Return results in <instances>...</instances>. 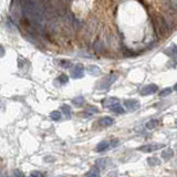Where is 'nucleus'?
Instances as JSON below:
<instances>
[{
	"label": "nucleus",
	"mask_w": 177,
	"mask_h": 177,
	"mask_svg": "<svg viewBox=\"0 0 177 177\" xmlns=\"http://www.w3.org/2000/svg\"><path fill=\"white\" fill-rule=\"evenodd\" d=\"M20 9L22 12V19L26 22V26L29 28L37 29L42 20V10L41 5L38 0H21Z\"/></svg>",
	"instance_id": "obj_1"
},
{
	"label": "nucleus",
	"mask_w": 177,
	"mask_h": 177,
	"mask_svg": "<svg viewBox=\"0 0 177 177\" xmlns=\"http://www.w3.org/2000/svg\"><path fill=\"white\" fill-rule=\"evenodd\" d=\"M154 27H155V31H156L158 37H163L164 35L168 32L169 28H168L167 22L165 21V19L161 16H157L156 18L154 19Z\"/></svg>",
	"instance_id": "obj_2"
},
{
	"label": "nucleus",
	"mask_w": 177,
	"mask_h": 177,
	"mask_svg": "<svg viewBox=\"0 0 177 177\" xmlns=\"http://www.w3.org/2000/svg\"><path fill=\"white\" fill-rule=\"evenodd\" d=\"M116 79H117V74H115V73H111V74L105 77L104 79L100 82V84H99V88H100V90H106V88H109L110 86L116 81Z\"/></svg>",
	"instance_id": "obj_3"
},
{
	"label": "nucleus",
	"mask_w": 177,
	"mask_h": 177,
	"mask_svg": "<svg viewBox=\"0 0 177 177\" xmlns=\"http://www.w3.org/2000/svg\"><path fill=\"white\" fill-rule=\"evenodd\" d=\"M157 90H158V86H157L156 84H148V85H145L144 88H142L140 94L143 96L151 95V94L156 93Z\"/></svg>",
	"instance_id": "obj_4"
},
{
	"label": "nucleus",
	"mask_w": 177,
	"mask_h": 177,
	"mask_svg": "<svg viewBox=\"0 0 177 177\" xmlns=\"http://www.w3.org/2000/svg\"><path fill=\"white\" fill-rule=\"evenodd\" d=\"M124 106L126 107V110H128V111H131V112H134V111L140 109L141 104L137 100H133V99H131V100L124 101Z\"/></svg>",
	"instance_id": "obj_5"
},
{
	"label": "nucleus",
	"mask_w": 177,
	"mask_h": 177,
	"mask_svg": "<svg viewBox=\"0 0 177 177\" xmlns=\"http://www.w3.org/2000/svg\"><path fill=\"white\" fill-rule=\"evenodd\" d=\"M164 145L163 144H147V145H143V146H141L140 151L144 152V153H152V152H155L157 151V149H161L163 148Z\"/></svg>",
	"instance_id": "obj_6"
},
{
	"label": "nucleus",
	"mask_w": 177,
	"mask_h": 177,
	"mask_svg": "<svg viewBox=\"0 0 177 177\" xmlns=\"http://www.w3.org/2000/svg\"><path fill=\"white\" fill-rule=\"evenodd\" d=\"M73 79H81L84 75V67L81 64V63H78L72 70V73H71Z\"/></svg>",
	"instance_id": "obj_7"
},
{
	"label": "nucleus",
	"mask_w": 177,
	"mask_h": 177,
	"mask_svg": "<svg viewBox=\"0 0 177 177\" xmlns=\"http://www.w3.org/2000/svg\"><path fill=\"white\" fill-rule=\"evenodd\" d=\"M165 53L167 54L168 56L173 58V59L177 58V46H175V44H172V46H169V47H168L167 49L165 50Z\"/></svg>",
	"instance_id": "obj_8"
},
{
	"label": "nucleus",
	"mask_w": 177,
	"mask_h": 177,
	"mask_svg": "<svg viewBox=\"0 0 177 177\" xmlns=\"http://www.w3.org/2000/svg\"><path fill=\"white\" fill-rule=\"evenodd\" d=\"M116 103H119V99L116 98H107L102 101V105L104 107H111L112 105L116 104Z\"/></svg>",
	"instance_id": "obj_9"
},
{
	"label": "nucleus",
	"mask_w": 177,
	"mask_h": 177,
	"mask_svg": "<svg viewBox=\"0 0 177 177\" xmlns=\"http://www.w3.org/2000/svg\"><path fill=\"white\" fill-rule=\"evenodd\" d=\"M86 71H88L91 75H95V77H98V75L101 74L100 68L96 67V65H88V68H86Z\"/></svg>",
	"instance_id": "obj_10"
},
{
	"label": "nucleus",
	"mask_w": 177,
	"mask_h": 177,
	"mask_svg": "<svg viewBox=\"0 0 177 177\" xmlns=\"http://www.w3.org/2000/svg\"><path fill=\"white\" fill-rule=\"evenodd\" d=\"M113 123H114V120H113L112 117H110V116H105V117H103V119H101L100 121H99V124L102 125V126H111Z\"/></svg>",
	"instance_id": "obj_11"
},
{
	"label": "nucleus",
	"mask_w": 177,
	"mask_h": 177,
	"mask_svg": "<svg viewBox=\"0 0 177 177\" xmlns=\"http://www.w3.org/2000/svg\"><path fill=\"white\" fill-rule=\"evenodd\" d=\"M109 147H110V143L107 142V141H103V142H101L98 144V146H96V152L101 153V152L106 151Z\"/></svg>",
	"instance_id": "obj_12"
},
{
	"label": "nucleus",
	"mask_w": 177,
	"mask_h": 177,
	"mask_svg": "<svg viewBox=\"0 0 177 177\" xmlns=\"http://www.w3.org/2000/svg\"><path fill=\"white\" fill-rule=\"evenodd\" d=\"M110 109H111V111H112V112L116 113V114H122V113H124V107H122V105H120L119 103L112 105V106L110 107Z\"/></svg>",
	"instance_id": "obj_13"
},
{
	"label": "nucleus",
	"mask_w": 177,
	"mask_h": 177,
	"mask_svg": "<svg viewBox=\"0 0 177 177\" xmlns=\"http://www.w3.org/2000/svg\"><path fill=\"white\" fill-rule=\"evenodd\" d=\"M159 125V121L158 120H151V121H148L146 123V128H148V130H154V128H156L157 126Z\"/></svg>",
	"instance_id": "obj_14"
},
{
	"label": "nucleus",
	"mask_w": 177,
	"mask_h": 177,
	"mask_svg": "<svg viewBox=\"0 0 177 177\" xmlns=\"http://www.w3.org/2000/svg\"><path fill=\"white\" fill-rule=\"evenodd\" d=\"M107 163H109V159L107 158H100L96 161L95 165L98 166L99 168H105L107 165Z\"/></svg>",
	"instance_id": "obj_15"
},
{
	"label": "nucleus",
	"mask_w": 177,
	"mask_h": 177,
	"mask_svg": "<svg viewBox=\"0 0 177 177\" xmlns=\"http://www.w3.org/2000/svg\"><path fill=\"white\" fill-rule=\"evenodd\" d=\"M172 91H173L172 88H163V90H161V92L158 93L159 98H165V96L169 95V94L172 93Z\"/></svg>",
	"instance_id": "obj_16"
},
{
	"label": "nucleus",
	"mask_w": 177,
	"mask_h": 177,
	"mask_svg": "<svg viewBox=\"0 0 177 177\" xmlns=\"http://www.w3.org/2000/svg\"><path fill=\"white\" fill-rule=\"evenodd\" d=\"M173 155H174V153H173V149H166V151H164L163 153H162V157H163L164 159H169L173 157Z\"/></svg>",
	"instance_id": "obj_17"
},
{
	"label": "nucleus",
	"mask_w": 177,
	"mask_h": 177,
	"mask_svg": "<svg viewBox=\"0 0 177 177\" xmlns=\"http://www.w3.org/2000/svg\"><path fill=\"white\" fill-rule=\"evenodd\" d=\"M86 176H92V177H98L100 176V172H99V168L98 166L96 167H93L90 172L86 173Z\"/></svg>",
	"instance_id": "obj_18"
},
{
	"label": "nucleus",
	"mask_w": 177,
	"mask_h": 177,
	"mask_svg": "<svg viewBox=\"0 0 177 177\" xmlns=\"http://www.w3.org/2000/svg\"><path fill=\"white\" fill-rule=\"evenodd\" d=\"M147 163H148V165H151V166H156V165H159V164H161V161H159L157 157H149V158L147 159Z\"/></svg>",
	"instance_id": "obj_19"
},
{
	"label": "nucleus",
	"mask_w": 177,
	"mask_h": 177,
	"mask_svg": "<svg viewBox=\"0 0 177 177\" xmlns=\"http://www.w3.org/2000/svg\"><path fill=\"white\" fill-rule=\"evenodd\" d=\"M61 110H62V112L64 113L68 117L71 116V107L69 106V105H67V104L62 105V106H61Z\"/></svg>",
	"instance_id": "obj_20"
},
{
	"label": "nucleus",
	"mask_w": 177,
	"mask_h": 177,
	"mask_svg": "<svg viewBox=\"0 0 177 177\" xmlns=\"http://www.w3.org/2000/svg\"><path fill=\"white\" fill-rule=\"evenodd\" d=\"M73 104L74 105H78V106H82V105L84 104V102H85V100H84L82 96H79V98H75L73 99Z\"/></svg>",
	"instance_id": "obj_21"
},
{
	"label": "nucleus",
	"mask_w": 177,
	"mask_h": 177,
	"mask_svg": "<svg viewBox=\"0 0 177 177\" xmlns=\"http://www.w3.org/2000/svg\"><path fill=\"white\" fill-rule=\"evenodd\" d=\"M50 117H51L53 121H59V120L61 119V113L59 112V111H53V112H51V114H50Z\"/></svg>",
	"instance_id": "obj_22"
},
{
	"label": "nucleus",
	"mask_w": 177,
	"mask_h": 177,
	"mask_svg": "<svg viewBox=\"0 0 177 177\" xmlns=\"http://www.w3.org/2000/svg\"><path fill=\"white\" fill-rule=\"evenodd\" d=\"M168 6L173 11L177 12V0H168Z\"/></svg>",
	"instance_id": "obj_23"
},
{
	"label": "nucleus",
	"mask_w": 177,
	"mask_h": 177,
	"mask_svg": "<svg viewBox=\"0 0 177 177\" xmlns=\"http://www.w3.org/2000/svg\"><path fill=\"white\" fill-rule=\"evenodd\" d=\"M61 67H63L64 69H70L72 67V62L69 60H61Z\"/></svg>",
	"instance_id": "obj_24"
},
{
	"label": "nucleus",
	"mask_w": 177,
	"mask_h": 177,
	"mask_svg": "<svg viewBox=\"0 0 177 177\" xmlns=\"http://www.w3.org/2000/svg\"><path fill=\"white\" fill-rule=\"evenodd\" d=\"M58 81L60 82L61 84H65V83H68V81H69V78H68V75H65V74H61L60 77L58 78Z\"/></svg>",
	"instance_id": "obj_25"
},
{
	"label": "nucleus",
	"mask_w": 177,
	"mask_h": 177,
	"mask_svg": "<svg viewBox=\"0 0 177 177\" xmlns=\"http://www.w3.org/2000/svg\"><path fill=\"white\" fill-rule=\"evenodd\" d=\"M43 173H40V172H32L30 174V176H32V177H42L43 176Z\"/></svg>",
	"instance_id": "obj_26"
},
{
	"label": "nucleus",
	"mask_w": 177,
	"mask_h": 177,
	"mask_svg": "<svg viewBox=\"0 0 177 177\" xmlns=\"http://www.w3.org/2000/svg\"><path fill=\"white\" fill-rule=\"evenodd\" d=\"M13 176H16V177H21V176H24V173H21L19 169H16V170L13 172Z\"/></svg>",
	"instance_id": "obj_27"
},
{
	"label": "nucleus",
	"mask_w": 177,
	"mask_h": 177,
	"mask_svg": "<svg viewBox=\"0 0 177 177\" xmlns=\"http://www.w3.org/2000/svg\"><path fill=\"white\" fill-rule=\"evenodd\" d=\"M5 54V50H3V47H0V56H3Z\"/></svg>",
	"instance_id": "obj_28"
},
{
	"label": "nucleus",
	"mask_w": 177,
	"mask_h": 177,
	"mask_svg": "<svg viewBox=\"0 0 177 177\" xmlns=\"http://www.w3.org/2000/svg\"><path fill=\"white\" fill-rule=\"evenodd\" d=\"M117 144H119V141H117V140L112 141V146H116Z\"/></svg>",
	"instance_id": "obj_29"
},
{
	"label": "nucleus",
	"mask_w": 177,
	"mask_h": 177,
	"mask_svg": "<svg viewBox=\"0 0 177 177\" xmlns=\"http://www.w3.org/2000/svg\"><path fill=\"white\" fill-rule=\"evenodd\" d=\"M173 90H175V91H177V83L174 85V88H173Z\"/></svg>",
	"instance_id": "obj_30"
}]
</instances>
